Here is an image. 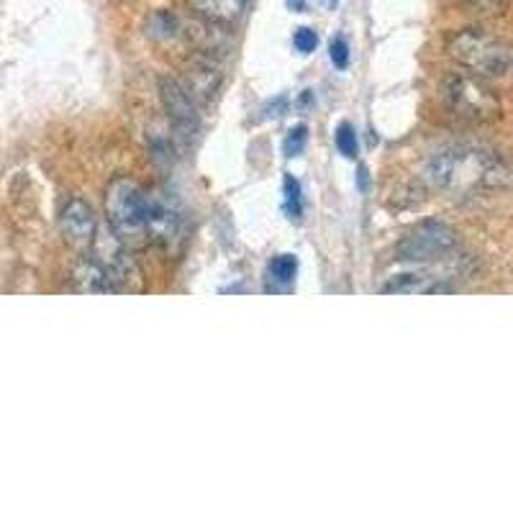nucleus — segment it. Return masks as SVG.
Returning a JSON list of instances; mask_svg holds the SVG:
<instances>
[{"label":"nucleus","instance_id":"nucleus-1","mask_svg":"<svg viewBox=\"0 0 513 513\" xmlns=\"http://www.w3.org/2000/svg\"><path fill=\"white\" fill-rule=\"evenodd\" d=\"M424 183L442 193H467L485 185H498L508 177V170L496 154L472 147H452L437 152L424 165Z\"/></svg>","mask_w":513,"mask_h":513},{"label":"nucleus","instance_id":"nucleus-2","mask_svg":"<svg viewBox=\"0 0 513 513\" xmlns=\"http://www.w3.org/2000/svg\"><path fill=\"white\" fill-rule=\"evenodd\" d=\"M449 57L485 83H513V47L485 31L467 29L452 36Z\"/></svg>","mask_w":513,"mask_h":513},{"label":"nucleus","instance_id":"nucleus-3","mask_svg":"<svg viewBox=\"0 0 513 513\" xmlns=\"http://www.w3.org/2000/svg\"><path fill=\"white\" fill-rule=\"evenodd\" d=\"M147 208H149V193L134 183V180H116L108 188L106 195V213L108 224H111L113 234L124 244H142L149 242L147 231Z\"/></svg>","mask_w":513,"mask_h":513},{"label":"nucleus","instance_id":"nucleus-4","mask_svg":"<svg viewBox=\"0 0 513 513\" xmlns=\"http://www.w3.org/2000/svg\"><path fill=\"white\" fill-rule=\"evenodd\" d=\"M442 98L455 116L485 124L501 113V101L485 80L475 75H449L442 83Z\"/></svg>","mask_w":513,"mask_h":513},{"label":"nucleus","instance_id":"nucleus-5","mask_svg":"<svg viewBox=\"0 0 513 513\" xmlns=\"http://www.w3.org/2000/svg\"><path fill=\"white\" fill-rule=\"evenodd\" d=\"M457 231L442 221H426L403 236L398 257L406 262H434L455 252Z\"/></svg>","mask_w":513,"mask_h":513},{"label":"nucleus","instance_id":"nucleus-6","mask_svg":"<svg viewBox=\"0 0 513 513\" xmlns=\"http://www.w3.org/2000/svg\"><path fill=\"white\" fill-rule=\"evenodd\" d=\"M93 260L108 272V278L113 280L116 290L142 288V272H139V265L131 260V254L126 252V244L113 234V229L106 231L98 226L93 239Z\"/></svg>","mask_w":513,"mask_h":513},{"label":"nucleus","instance_id":"nucleus-7","mask_svg":"<svg viewBox=\"0 0 513 513\" xmlns=\"http://www.w3.org/2000/svg\"><path fill=\"white\" fill-rule=\"evenodd\" d=\"M160 98L177 136L193 142L198 131H201V118H198V106H195V101L188 95V90L177 83V80L165 77V80H160Z\"/></svg>","mask_w":513,"mask_h":513},{"label":"nucleus","instance_id":"nucleus-8","mask_svg":"<svg viewBox=\"0 0 513 513\" xmlns=\"http://www.w3.org/2000/svg\"><path fill=\"white\" fill-rule=\"evenodd\" d=\"M59 229L65 234V239L75 247H90L98 231V221L95 213L83 198H70L59 213Z\"/></svg>","mask_w":513,"mask_h":513},{"label":"nucleus","instance_id":"nucleus-9","mask_svg":"<svg viewBox=\"0 0 513 513\" xmlns=\"http://www.w3.org/2000/svg\"><path fill=\"white\" fill-rule=\"evenodd\" d=\"M180 85L188 90V95L195 103H211L213 95L219 93L221 72L219 67L213 65V62H208L206 57H198L185 67L183 83Z\"/></svg>","mask_w":513,"mask_h":513},{"label":"nucleus","instance_id":"nucleus-10","mask_svg":"<svg viewBox=\"0 0 513 513\" xmlns=\"http://www.w3.org/2000/svg\"><path fill=\"white\" fill-rule=\"evenodd\" d=\"M380 290L388 295H442L452 293L455 288L429 272H406V275L390 278Z\"/></svg>","mask_w":513,"mask_h":513},{"label":"nucleus","instance_id":"nucleus-11","mask_svg":"<svg viewBox=\"0 0 513 513\" xmlns=\"http://www.w3.org/2000/svg\"><path fill=\"white\" fill-rule=\"evenodd\" d=\"M147 231L149 242H175L177 231H180V216L175 208L160 198V195H149L147 208Z\"/></svg>","mask_w":513,"mask_h":513},{"label":"nucleus","instance_id":"nucleus-12","mask_svg":"<svg viewBox=\"0 0 513 513\" xmlns=\"http://www.w3.org/2000/svg\"><path fill=\"white\" fill-rule=\"evenodd\" d=\"M72 288L77 293H116V285L108 278V272L103 270L95 260H83L77 262L75 270H72Z\"/></svg>","mask_w":513,"mask_h":513},{"label":"nucleus","instance_id":"nucleus-13","mask_svg":"<svg viewBox=\"0 0 513 513\" xmlns=\"http://www.w3.org/2000/svg\"><path fill=\"white\" fill-rule=\"evenodd\" d=\"M188 6L193 8L203 21L211 24H236L244 16V0H188Z\"/></svg>","mask_w":513,"mask_h":513},{"label":"nucleus","instance_id":"nucleus-14","mask_svg":"<svg viewBox=\"0 0 513 513\" xmlns=\"http://www.w3.org/2000/svg\"><path fill=\"white\" fill-rule=\"evenodd\" d=\"M177 29H180V21L167 11H157L149 18V34L157 39H172L177 36Z\"/></svg>","mask_w":513,"mask_h":513},{"label":"nucleus","instance_id":"nucleus-15","mask_svg":"<svg viewBox=\"0 0 513 513\" xmlns=\"http://www.w3.org/2000/svg\"><path fill=\"white\" fill-rule=\"evenodd\" d=\"M298 275V260L293 254H280L270 262V278L278 280V283H293V278Z\"/></svg>","mask_w":513,"mask_h":513},{"label":"nucleus","instance_id":"nucleus-16","mask_svg":"<svg viewBox=\"0 0 513 513\" xmlns=\"http://www.w3.org/2000/svg\"><path fill=\"white\" fill-rule=\"evenodd\" d=\"M285 208L293 219H298L303 213V198H301V183L295 180V177H285Z\"/></svg>","mask_w":513,"mask_h":513},{"label":"nucleus","instance_id":"nucleus-17","mask_svg":"<svg viewBox=\"0 0 513 513\" xmlns=\"http://www.w3.org/2000/svg\"><path fill=\"white\" fill-rule=\"evenodd\" d=\"M337 147L344 157H357V134L349 124H342L337 129Z\"/></svg>","mask_w":513,"mask_h":513},{"label":"nucleus","instance_id":"nucleus-18","mask_svg":"<svg viewBox=\"0 0 513 513\" xmlns=\"http://www.w3.org/2000/svg\"><path fill=\"white\" fill-rule=\"evenodd\" d=\"M306 126H295V129H290V134L285 136V152H288V157H298V154L303 152V147H306Z\"/></svg>","mask_w":513,"mask_h":513},{"label":"nucleus","instance_id":"nucleus-19","mask_svg":"<svg viewBox=\"0 0 513 513\" xmlns=\"http://www.w3.org/2000/svg\"><path fill=\"white\" fill-rule=\"evenodd\" d=\"M293 44L301 54H311L316 52V47H319V36H316V31L313 29H298L293 36Z\"/></svg>","mask_w":513,"mask_h":513},{"label":"nucleus","instance_id":"nucleus-20","mask_svg":"<svg viewBox=\"0 0 513 513\" xmlns=\"http://www.w3.org/2000/svg\"><path fill=\"white\" fill-rule=\"evenodd\" d=\"M329 54H331V62H334V67H337V70H344V67L349 65V44L344 42L342 36H337V39L331 42Z\"/></svg>","mask_w":513,"mask_h":513},{"label":"nucleus","instance_id":"nucleus-21","mask_svg":"<svg viewBox=\"0 0 513 513\" xmlns=\"http://www.w3.org/2000/svg\"><path fill=\"white\" fill-rule=\"evenodd\" d=\"M290 11H303L306 8V0H285Z\"/></svg>","mask_w":513,"mask_h":513},{"label":"nucleus","instance_id":"nucleus-22","mask_svg":"<svg viewBox=\"0 0 513 513\" xmlns=\"http://www.w3.org/2000/svg\"><path fill=\"white\" fill-rule=\"evenodd\" d=\"M329 3H331V6H334V3H337V0H329Z\"/></svg>","mask_w":513,"mask_h":513}]
</instances>
